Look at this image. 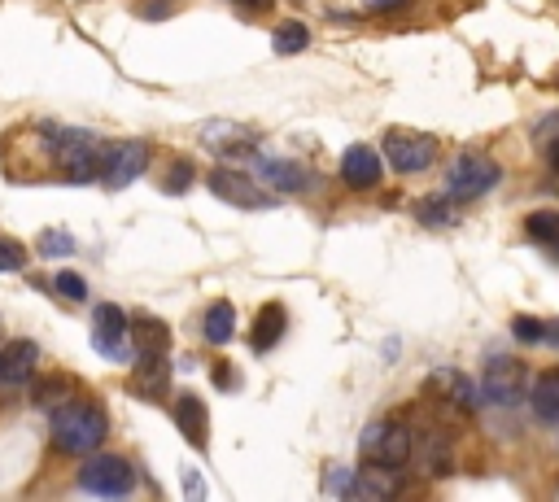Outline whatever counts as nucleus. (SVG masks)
<instances>
[{
  "label": "nucleus",
  "mask_w": 559,
  "mask_h": 502,
  "mask_svg": "<svg viewBox=\"0 0 559 502\" xmlns=\"http://www.w3.org/2000/svg\"><path fill=\"white\" fill-rule=\"evenodd\" d=\"M110 433V420H105L101 406L88 402H70L53 411V446L62 454H92Z\"/></svg>",
  "instance_id": "obj_1"
},
{
  "label": "nucleus",
  "mask_w": 559,
  "mask_h": 502,
  "mask_svg": "<svg viewBox=\"0 0 559 502\" xmlns=\"http://www.w3.org/2000/svg\"><path fill=\"white\" fill-rule=\"evenodd\" d=\"M503 179L494 158H481V153H463V158L450 166L446 175V201H477Z\"/></svg>",
  "instance_id": "obj_2"
},
{
  "label": "nucleus",
  "mask_w": 559,
  "mask_h": 502,
  "mask_svg": "<svg viewBox=\"0 0 559 502\" xmlns=\"http://www.w3.org/2000/svg\"><path fill=\"white\" fill-rule=\"evenodd\" d=\"M79 489L101 498H123L136 489V468L127 459H118V454H97V459H88L79 468Z\"/></svg>",
  "instance_id": "obj_3"
},
{
  "label": "nucleus",
  "mask_w": 559,
  "mask_h": 502,
  "mask_svg": "<svg viewBox=\"0 0 559 502\" xmlns=\"http://www.w3.org/2000/svg\"><path fill=\"white\" fill-rule=\"evenodd\" d=\"M359 446H363V459L385 463V468H402L415 450V433L407 424H372Z\"/></svg>",
  "instance_id": "obj_4"
},
{
  "label": "nucleus",
  "mask_w": 559,
  "mask_h": 502,
  "mask_svg": "<svg viewBox=\"0 0 559 502\" xmlns=\"http://www.w3.org/2000/svg\"><path fill=\"white\" fill-rule=\"evenodd\" d=\"M127 337H132V324H127L123 306H114V302L97 306V315H92V345H97L105 358H114V363H127V358H132Z\"/></svg>",
  "instance_id": "obj_5"
},
{
  "label": "nucleus",
  "mask_w": 559,
  "mask_h": 502,
  "mask_svg": "<svg viewBox=\"0 0 559 502\" xmlns=\"http://www.w3.org/2000/svg\"><path fill=\"white\" fill-rule=\"evenodd\" d=\"M525 398V367L511 358H490L481 376V402L490 406H516Z\"/></svg>",
  "instance_id": "obj_6"
},
{
  "label": "nucleus",
  "mask_w": 559,
  "mask_h": 502,
  "mask_svg": "<svg viewBox=\"0 0 559 502\" xmlns=\"http://www.w3.org/2000/svg\"><path fill=\"white\" fill-rule=\"evenodd\" d=\"M149 166V145L145 140H123V145L105 149L101 158V184L105 188H127L132 179H140V171Z\"/></svg>",
  "instance_id": "obj_7"
},
{
  "label": "nucleus",
  "mask_w": 559,
  "mask_h": 502,
  "mask_svg": "<svg viewBox=\"0 0 559 502\" xmlns=\"http://www.w3.org/2000/svg\"><path fill=\"white\" fill-rule=\"evenodd\" d=\"M385 158H389L394 171L415 175V171H424V166L433 162V140H428V136H402V131H394V136H385Z\"/></svg>",
  "instance_id": "obj_8"
},
{
  "label": "nucleus",
  "mask_w": 559,
  "mask_h": 502,
  "mask_svg": "<svg viewBox=\"0 0 559 502\" xmlns=\"http://www.w3.org/2000/svg\"><path fill=\"white\" fill-rule=\"evenodd\" d=\"M35 363H40V345L35 341H9L5 350H0V385L5 389L27 385V380L35 376Z\"/></svg>",
  "instance_id": "obj_9"
},
{
  "label": "nucleus",
  "mask_w": 559,
  "mask_h": 502,
  "mask_svg": "<svg viewBox=\"0 0 559 502\" xmlns=\"http://www.w3.org/2000/svg\"><path fill=\"white\" fill-rule=\"evenodd\" d=\"M341 179H346L350 188H376L380 184V153L367 149V145H350L346 158H341Z\"/></svg>",
  "instance_id": "obj_10"
},
{
  "label": "nucleus",
  "mask_w": 559,
  "mask_h": 502,
  "mask_svg": "<svg viewBox=\"0 0 559 502\" xmlns=\"http://www.w3.org/2000/svg\"><path fill=\"white\" fill-rule=\"evenodd\" d=\"M175 424H180V433L193 441V446L201 450L206 446V433H210V415H206V402L197 398V393H180V398H175Z\"/></svg>",
  "instance_id": "obj_11"
},
{
  "label": "nucleus",
  "mask_w": 559,
  "mask_h": 502,
  "mask_svg": "<svg viewBox=\"0 0 559 502\" xmlns=\"http://www.w3.org/2000/svg\"><path fill=\"white\" fill-rule=\"evenodd\" d=\"M420 463L428 476H450L455 472V446H450V437L442 428H428L420 433Z\"/></svg>",
  "instance_id": "obj_12"
},
{
  "label": "nucleus",
  "mask_w": 559,
  "mask_h": 502,
  "mask_svg": "<svg viewBox=\"0 0 559 502\" xmlns=\"http://www.w3.org/2000/svg\"><path fill=\"white\" fill-rule=\"evenodd\" d=\"M210 193L223 197V201H232V206H249V210L267 206V197L254 193V184H249L245 175H236V171H214L210 175Z\"/></svg>",
  "instance_id": "obj_13"
},
{
  "label": "nucleus",
  "mask_w": 559,
  "mask_h": 502,
  "mask_svg": "<svg viewBox=\"0 0 559 502\" xmlns=\"http://www.w3.org/2000/svg\"><path fill=\"white\" fill-rule=\"evenodd\" d=\"M428 389H433V393H442V398H446L450 406H459V411H472V406H477V393H472L468 376L450 372V367H442V372H433V376H428Z\"/></svg>",
  "instance_id": "obj_14"
},
{
  "label": "nucleus",
  "mask_w": 559,
  "mask_h": 502,
  "mask_svg": "<svg viewBox=\"0 0 559 502\" xmlns=\"http://www.w3.org/2000/svg\"><path fill=\"white\" fill-rule=\"evenodd\" d=\"M529 406H533V415H538V420L559 424V367H555V372H542L538 380H533Z\"/></svg>",
  "instance_id": "obj_15"
},
{
  "label": "nucleus",
  "mask_w": 559,
  "mask_h": 502,
  "mask_svg": "<svg viewBox=\"0 0 559 502\" xmlns=\"http://www.w3.org/2000/svg\"><path fill=\"white\" fill-rule=\"evenodd\" d=\"M280 332H284V306H280V302H267L263 310H258L249 341H254V350H258V354H267L271 345L280 341Z\"/></svg>",
  "instance_id": "obj_16"
},
{
  "label": "nucleus",
  "mask_w": 559,
  "mask_h": 502,
  "mask_svg": "<svg viewBox=\"0 0 559 502\" xmlns=\"http://www.w3.org/2000/svg\"><path fill=\"white\" fill-rule=\"evenodd\" d=\"M398 468H385V463H372V468H359V485H354V494L359 498H385L398 489Z\"/></svg>",
  "instance_id": "obj_17"
},
{
  "label": "nucleus",
  "mask_w": 559,
  "mask_h": 502,
  "mask_svg": "<svg viewBox=\"0 0 559 502\" xmlns=\"http://www.w3.org/2000/svg\"><path fill=\"white\" fill-rule=\"evenodd\" d=\"M201 332H206L210 345H228L236 337V310H232V302H214L206 310V324H201Z\"/></svg>",
  "instance_id": "obj_18"
},
{
  "label": "nucleus",
  "mask_w": 559,
  "mask_h": 502,
  "mask_svg": "<svg viewBox=\"0 0 559 502\" xmlns=\"http://www.w3.org/2000/svg\"><path fill=\"white\" fill-rule=\"evenodd\" d=\"M132 337H136V354H166V345H171V332H166L162 319H140Z\"/></svg>",
  "instance_id": "obj_19"
},
{
  "label": "nucleus",
  "mask_w": 559,
  "mask_h": 502,
  "mask_svg": "<svg viewBox=\"0 0 559 502\" xmlns=\"http://www.w3.org/2000/svg\"><path fill=\"white\" fill-rule=\"evenodd\" d=\"M136 389L140 393H162L166 389V363H162V354H136Z\"/></svg>",
  "instance_id": "obj_20"
},
{
  "label": "nucleus",
  "mask_w": 559,
  "mask_h": 502,
  "mask_svg": "<svg viewBox=\"0 0 559 502\" xmlns=\"http://www.w3.org/2000/svg\"><path fill=\"white\" fill-rule=\"evenodd\" d=\"M525 232H529V241L559 249V210H533L525 219Z\"/></svg>",
  "instance_id": "obj_21"
},
{
  "label": "nucleus",
  "mask_w": 559,
  "mask_h": 502,
  "mask_svg": "<svg viewBox=\"0 0 559 502\" xmlns=\"http://www.w3.org/2000/svg\"><path fill=\"white\" fill-rule=\"evenodd\" d=\"M306 44H311V31L302 27V22H280L276 35H271V49H276L280 57H293V53H302Z\"/></svg>",
  "instance_id": "obj_22"
},
{
  "label": "nucleus",
  "mask_w": 559,
  "mask_h": 502,
  "mask_svg": "<svg viewBox=\"0 0 559 502\" xmlns=\"http://www.w3.org/2000/svg\"><path fill=\"white\" fill-rule=\"evenodd\" d=\"M263 175H267V184L284 188V193H302L306 188V171L293 162H263Z\"/></svg>",
  "instance_id": "obj_23"
},
{
  "label": "nucleus",
  "mask_w": 559,
  "mask_h": 502,
  "mask_svg": "<svg viewBox=\"0 0 559 502\" xmlns=\"http://www.w3.org/2000/svg\"><path fill=\"white\" fill-rule=\"evenodd\" d=\"M511 332H516V341H525V345H542L546 341V324L542 319H533V315H516L511 319Z\"/></svg>",
  "instance_id": "obj_24"
},
{
  "label": "nucleus",
  "mask_w": 559,
  "mask_h": 502,
  "mask_svg": "<svg viewBox=\"0 0 559 502\" xmlns=\"http://www.w3.org/2000/svg\"><path fill=\"white\" fill-rule=\"evenodd\" d=\"M27 267V249L14 236H0V271H22Z\"/></svg>",
  "instance_id": "obj_25"
},
{
  "label": "nucleus",
  "mask_w": 559,
  "mask_h": 502,
  "mask_svg": "<svg viewBox=\"0 0 559 502\" xmlns=\"http://www.w3.org/2000/svg\"><path fill=\"white\" fill-rule=\"evenodd\" d=\"M53 289L66 297V302H83L88 297V284H83V276H75V271H57L53 276Z\"/></svg>",
  "instance_id": "obj_26"
},
{
  "label": "nucleus",
  "mask_w": 559,
  "mask_h": 502,
  "mask_svg": "<svg viewBox=\"0 0 559 502\" xmlns=\"http://www.w3.org/2000/svg\"><path fill=\"white\" fill-rule=\"evenodd\" d=\"M40 254L44 258H62V254H75V241L66 232H44L40 236Z\"/></svg>",
  "instance_id": "obj_27"
},
{
  "label": "nucleus",
  "mask_w": 559,
  "mask_h": 502,
  "mask_svg": "<svg viewBox=\"0 0 559 502\" xmlns=\"http://www.w3.org/2000/svg\"><path fill=\"white\" fill-rule=\"evenodd\" d=\"M420 223H428V227H446V223H455V214H450L446 201H424V206H420Z\"/></svg>",
  "instance_id": "obj_28"
},
{
  "label": "nucleus",
  "mask_w": 559,
  "mask_h": 502,
  "mask_svg": "<svg viewBox=\"0 0 559 502\" xmlns=\"http://www.w3.org/2000/svg\"><path fill=\"white\" fill-rule=\"evenodd\" d=\"M188 184H193V166H188V162H175L171 175H166V193H188Z\"/></svg>",
  "instance_id": "obj_29"
},
{
  "label": "nucleus",
  "mask_w": 559,
  "mask_h": 502,
  "mask_svg": "<svg viewBox=\"0 0 559 502\" xmlns=\"http://www.w3.org/2000/svg\"><path fill=\"white\" fill-rule=\"evenodd\" d=\"M363 5H367V9H376V14H380V9H398L402 0H363Z\"/></svg>",
  "instance_id": "obj_30"
},
{
  "label": "nucleus",
  "mask_w": 559,
  "mask_h": 502,
  "mask_svg": "<svg viewBox=\"0 0 559 502\" xmlns=\"http://www.w3.org/2000/svg\"><path fill=\"white\" fill-rule=\"evenodd\" d=\"M546 341H555V345H559V324H546Z\"/></svg>",
  "instance_id": "obj_31"
}]
</instances>
